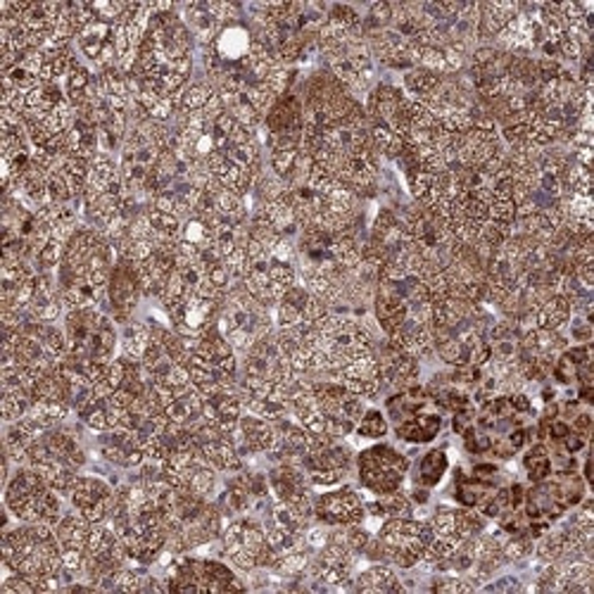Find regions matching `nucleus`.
<instances>
[{
  "label": "nucleus",
  "instance_id": "bb28decb",
  "mask_svg": "<svg viewBox=\"0 0 594 594\" xmlns=\"http://www.w3.org/2000/svg\"><path fill=\"white\" fill-rule=\"evenodd\" d=\"M312 293L304 285H293L279 302H276V324L279 329H295L304 326V319H308V308H310Z\"/></svg>",
  "mask_w": 594,
  "mask_h": 594
},
{
  "label": "nucleus",
  "instance_id": "393cba45",
  "mask_svg": "<svg viewBox=\"0 0 594 594\" xmlns=\"http://www.w3.org/2000/svg\"><path fill=\"white\" fill-rule=\"evenodd\" d=\"M519 12H521V6L506 3V0H495V3H479V41H483V43L495 41Z\"/></svg>",
  "mask_w": 594,
  "mask_h": 594
},
{
  "label": "nucleus",
  "instance_id": "39448f33",
  "mask_svg": "<svg viewBox=\"0 0 594 594\" xmlns=\"http://www.w3.org/2000/svg\"><path fill=\"white\" fill-rule=\"evenodd\" d=\"M185 369H189L191 381L202 397L217 393V390L238 385L235 350L229 345L217 324L195 338Z\"/></svg>",
  "mask_w": 594,
  "mask_h": 594
},
{
  "label": "nucleus",
  "instance_id": "58836bf2",
  "mask_svg": "<svg viewBox=\"0 0 594 594\" xmlns=\"http://www.w3.org/2000/svg\"><path fill=\"white\" fill-rule=\"evenodd\" d=\"M475 587V581L471 578H464V575H447V578H440L433 583V590L435 592H447V594H460V592H473Z\"/></svg>",
  "mask_w": 594,
  "mask_h": 594
},
{
  "label": "nucleus",
  "instance_id": "2eb2a0df",
  "mask_svg": "<svg viewBox=\"0 0 594 594\" xmlns=\"http://www.w3.org/2000/svg\"><path fill=\"white\" fill-rule=\"evenodd\" d=\"M241 8L231 3H217V0H200V3L183 6L181 17L185 27L191 29L193 39L202 46H212L226 24L241 20Z\"/></svg>",
  "mask_w": 594,
  "mask_h": 594
},
{
  "label": "nucleus",
  "instance_id": "c9c22d12",
  "mask_svg": "<svg viewBox=\"0 0 594 594\" xmlns=\"http://www.w3.org/2000/svg\"><path fill=\"white\" fill-rule=\"evenodd\" d=\"M369 135H371V143L376 148V152L385 160H397L400 152L404 148L402 135L395 133L387 124L381 122H371L369 119Z\"/></svg>",
  "mask_w": 594,
  "mask_h": 594
},
{
  "label": "nucleus",
  "instance_id": "f03ea898",
  "mask_svg": "<svg viewBox=\"0 0 594 594\" xmlns=\"http://www.w3.org/2000/svg\"><path fill=\"white\" fill-rule=\"evenodd\" d=\"M3 566L10 573L60 578L64 573L62 550L53 525L24 523L3 535Z\"/></svg>",
  "mask_w": 594,
  "mask_h": 594
},
{
  "label": "nucleus",
  "instance_id": "6ab92c4d",
  "mask_svg": "<svg viewBox=\"0 0 594 594\" xmlns=\"http://www.w3.org/2000/svg\"><path fill=\"white\" fill-rule=\"evenodd\" d=\"M77 46L81 56L91 64H95V72L110 70V67L119 64L117 56V41H114V24L93 20L77 33Z\"/></svg>",
  "mask_w": 594,
  "mask_h": 594
},
{
  "label": "nucleus",
  "instance_id": "f257e3e1",
  "mask_svg": "<svg viewBox=\"0 0 594 594\" xmlns=\"http://www.w3.org/2000/svg\"><path fill=\"white\" fill-rule=\"evenodd\" d=\"M193 33L174 3H152V17L135 58L133 74L143 89L179 98L193 74Z\"/></svg>",
  "mask_w": 594,
  "mask_h": 594
},
{
  "label": "nucleus",
  "instance_id": "f8f14e48",
  "mask_svg": "<svg viewBox=\"0 0 594 594\" xmlns=\"http://www.w3.org/2000/svg\"><path fill=\"white\" fill-rule=\"evenodd\" d=\"M410 471V462L402 452L390 445H373L356 456V473L360 483L373 495H390L397 492Z\"/></svg>",
  "mask_w": 594,
  "mask_h": 594
},
{
  "label": "nucleus",
  "instance_id": "7ed1b4c3",
  "mask_svg": "<svg viewBox=\"0 0 594 594\" xmlns=\"http://www.w3.org/2000/svg\"><path fill=\"white\" fill-rule=\"evenodd\" d=\"M87 464V454H83L77 437L60 426L48 429L43 435L37 437V443L29 450V462L41 479L53 487L58 495H67L79 479V469Z\"/></svg>",
  "mask_w": 594,
  "mask_h": 594
},
{
  "label": "nucleus",
  "instance_id": "cd10ccee",
  "mask_svg": "<svg viewBox=\"0 0 594 594\" xmlns=\"http://www.w3.org/2000/svg\"><path fill=\"white\" fill-rule=\"evenodd\" d=\"M440 429H443V419H440V414L421 410L414 416L400 421L395 433L400 440H404V443H431L433 437H437Z\"/></svg>",
  "mask_w": 594,
  "mask_h": 594
},
{
  "label": "nucleus",
  "instance_id": "f704fd0d",
  "mask_svg": "<svg viewBox=\"0 0 594 594\" xmlns=\"http://www.w3.org/2000/svg\"><path fill=\"white\" fill-rule=\"evenodd\" d=\"M450 469V460L445 450H431L429 454L421 456L419 469H416V485L421 487H433L440 481H443V475Z\"/></svg>",
  "mask_w": 594,
  "mask_h": 594
},
{
  "label": "nucleus",
  "instance_id": "c85d7f7f",
  "mask_svg": "<svg viewBox=\"0 0 594 594\" xmlns=\"http://www.w3.org/2000/svg\"><path fill=\"white\" fill-rule=\"evenodd\" d=\"M571 316H573V308L568 298L554 293L535 310V329L562 331L571 321Z\"/></svg>",
  "mask_w": 594,
  "mask_h": 594
},
{
  "label": "nucleus",
  "instance_id": "a878e982",
  "mask_svg": "<svg viewBox=\"0 0 594 594\" xmlns=\"http://www.w3.org/2000/svg\"><path fill=\"white\" fill-rule=\"evenodd\" d=\"M91 528H93V523L89 519H83L77 509L74 512L62 514L60 521L53 525L56 537L60 542V550L62 552H81V554H87Z\"/></svg>",
  "mask_w": 594,
  "mask_h": 594
},
{
  "label": "nucleus",
  "instance_id": "c756f323",
  "mask_svg": "<svg viewBox=\"0 0 594 594\" xmlns=\"http://www.w3.org/2000/svg\"><path fill=\"white\" fill-rule=\"evenodd\" d=\"M354 590L381 594V592H402V585H400L393 568L385 566V564H376V566L366 568L362 575H356Z\"/></svg>",
  "mask_w": 594,
  "mask_h": 594
},
{
  "label": "nucleus",
  "instance_id": "4be33fe9",
  "mask_svg": "<svg viewBox=\"0 0 594 594\" xmlns=\"http://www.w3.org/2000/svg\"><path fill=\"white\" fill-rule=\"evenodd\" d=\"M231 437L238 454H241L243 460L252 454H269L276 443V426L271 421L248 412L241 416V421H238Z\"/></svg>",
  "mask_w": 594,
  "mask_h": 594
},
{
  "label": "nucleus",
  "instance_id": "f3484780",
  "mask_svg": "<svg viewBox=\"0 0 594 594\" xmlns=\"http://www.w3.org/2000/svg\"><path fill=\"white\" fill-rule=\"evenodd\" d=\"M141 295H143V288L139 279V264L124 258H117V264L112 269V276L108 283V304L114 312V319L127 324L133 310L139 308Z\"/></svg>",
  "mask_w": 594,
  "mask_h": 594
},
{
  "label": "nucleus",
  "instance_id": "9d476101",
  "mask_svg": "<svg viewBox=\"0 0 594 594\" xmlns=\"http://www.w3.org/2000/svg\"><path fill=\"white\" fill-rule=\"evenodd\" d=\"M312 390L319 414L324 419L326 437L343 440L354 433L356 423H360L366 412L364 397L354 395L352 390L335 381H312Z\"/></svg>",
  "mask_w": 594,
  "mask_h": 594
},
{
  "label": "nucleus",
  "instance_id": "7c9ffc66",
  "mask_svg": "<svg viewBox=\"0 0 594 594\" xmlns=\"http://www.w3.org/2000/svg\"><path fill=\"white\" fill-rule=\"evenodd\" d=\"M214 95H217V89L212 87L208 79L191 81L189 87H185L177 98V114L202 112L212 103Z\"/></svg>",
  "mask_w": 594,
  "mask_h": 594
},
{
  "label": "nucleus",
  "instance_id": "423d86ee",
  "mask_svg": "<svg viewBox=\"0 0 594 594\" xmlns=\"http://www.w3.org/2000/svg\"><path fill=\"white\" fill-rule=\"evenodd\" d=\"M217 329L222 331L235 352H248L271 333V314L269 308L245 291L243 281H233L224 308L219 312Z\"/></svg>",
  "mask_w": 594,
  "mask_h": 594
},
{
  "label": "nucleus",
  "instance_id": "9b49d317",
  "mask_svg": "<svg viewBox=\"0 0 594 594\" xmlns=\"http://www.w3.org/2000/svg\"><path fill=\"white\" fill-rule=\"evenodd\" d=\"M167 590L172 592H231L245 590L233 571L210 558L177 556L167 568Z\"/></svg>",
  "mask_w": 594,
  "mask_h": 594
},
{
  "label": "nucleus",
  "instance_id": "a211bd4d",
  "mask_svg": "<svg viewBox=\"0 0 594 594\" xmlns=\"http://www.w3.org/2000/svg\"><path fill=\"white\" fill-rule=\"evenodd\" d=\"M366 516V504L360 492L343 485L331 492H324L314 500V519L324 525H352L362 523Z\"/></svg>",
  "mask_w": 594,
  "mask_h": 594
},
{
  "label": "nucleus",
  "instance_id": "4c0bfd02",
  "mask_svg": "<svg viewBox=\"0 0 594 594\" xmlns=\"http://www.w3.org/2000/svg\"><path fill=\"white\" fill-rule=\"evenodd\" d=\"M354 431L360 437L379 440V437H385V433H387V421L379 410H366L364 416L360 419V423H356Z\"/></svg>",
  "mask_w": 594,
  "mask_h": 594
},
{
  "label": "nucleus",
  "instance_id": "a19ab883",
  "mask_svg": "<svg viewBox=\"0 0 594 594\" xmlns=\"http://www.w3.org/2000/svg\"><path fill=\"white\" fill-rule=\"evenodd\" d=\"M412 497H414V502H421V504H426L429 502V490L426 487H416L414 492H412Z\"/></svg>",
  "mask_w": 594,
  "mask_h": 594
},
{
  "label": "nucleus",
  "instance_id": "20e7f679",
  "mask_svg": "<svg viewBox=\"0 0 594 594\" xmlns=\"http://www.w3.org/2000/svg\"><path fill=\"white\" fill-rule=\"evenodd\" d=\"M64 335H67V360H72L79 369L110 364L114 360L117 331L112 319L98 308L67 312Z\"/></svg>",
  "mask_w": 594,
  "mask_h": 594
},
{
  "label": "nucleus",
  "instance_id": "6e6552de",
  "mask_svg": "<svg viewBox=\"0 0 594 594\" xmlns=\"http://www.w3.org/2000/svg\"><path fill=\"white\" fill-rule=\"evenodd\" d=\"M431 540L433 531L429 521H414L412 516L387 519L381 525L379 537L371 540L364 552L400 568H412L423 562V554H426Z\"/></svg>",
  "mask_w": 594,
  "mask_h": 594
},
{
  "label": "nucleus",
  "instance_id": "e433bc0d",
  "mask_svg": "<svg viewBox=\"0 0 594 594\" xmlns=\"http://www.w3.org/2000/svg\"><path fill=\"white\" fill-rule=\"evenodd\" d=\"M523 466L525 471H528V479L533 483H540V481H545L552 475V469H554V462H552V454L547 450L545 443H537L528 450V454H525V460H523Z\"/></svg>",
  "mask_w": 594,
  "mask_h": 594
},
{
  "label": "nucleus",
  "instance_id": "2f4dec72",
  "mask_svg": "<svg viewBox=\"0 0 594 594\" xmlns=\"http://www.w3.org/2000/svg\"><path fill=\"white\" fill-rule=\"evenodd\" d=\"M152 343V326H150V321H139V324H129L124 329V335H122V354L119 356H124V360L129 362H143V356L148 352Z\"/></svg>",
  "mask_w": 594,
  "mask_h": 594
},
{
  "label": "nucleus",
  "instance_id": "72a5a7b5",
  "mask_svg": "<svg viewBox=\"0 0 594 594\" xmlns=\"http://www.w3.org/2000/svg\"><path fill=\"white\" fill-rule=\"evenodd\" d=\"M366 512L376 519H406L412 516V500L402 492H390V495H379L366 504Z\"/></svg>",
  "mask_w": 594,
  "mask_h": 594
},
{
  "label": "nucleus",
  "instance_id": "dca6fc26",
  "mask_svg": "<svg viewBox=\"0 0 594 594\" xmlns=\"http://www.w3.org/2000/svg\"><path fill=\"white\" fill-rule=\"evenodd\" d=\"M70 502L83 519L91 523H105L114 512L117 490L95 475H79L70 492Z\"/></svg>",
  "mask_w": 594,
  "mask_h": 594
},
{
  "label": "nucleus",
  "instance_id": "473e14b6",
  "mask_svg": "<svg viewBox=\"0 0 594 594\" xmlns=\"http://www.w3.org/2000/svg\"><path fill=\"white\" fill-rule=\"evenodd\" d=\"M440 83H443V74H435L431 70H423V67H412L410 72L404 74V93L419 100V103H423V100H429Z\"/></svg>",
  "mask_w": 594,
  "mask_h": 594
},
{
  "label": "nucleus",
  "instance_id": "0eeeda50",
  "mask_svg": "<svg viewBox=\"0 0 594 594\" xmlns=\"http://www.w3.org/2000/svg\"><path fill=\"white\" fill-rule=\"evenodd\" d=\"M6 509L22 523L56 525L62 516V502L31 466H20L6 487Z\"/></svg>",
  "mask_w": 594,
  "mask_h": 594
},
{
  "label": "nucleus",
  "instance_id": "1a4fd4ad",
  "mask_svg": "<svg viewBox=\"0 0 594 594\" xmlns=\"http://www.w3.org/2000/svg\"><path fill=\"white\" fill-rule=\"evenodd\" d=\"M222 552L241 571L271 568L279 558L274 547L269 545L264 525L252 519H235L224 525Z\"/></svg>",
  "mask_w": 594,
  "mask_h": 594
},
{
  "label": "nucleus",
  "instance_id": "412c9836",
  "mask_svg": "<svg viewBox=\"0 0 594 594\" xmlns=\"http://www.w3.org/2000/svg\"><path fill=\"white\" fill-rule=\"evenodd\" d=\"M376 360H379V369H381L383 387H402L404 390V387H410L421 373L416 356L395 348L393 343L387 341V338L383 343H376Z\"/></svg>",
  "mask_w": 594,
  "mask_h": 594
},
{
  "label": "nucleus",
  "instance_id": "4468645a",
  "mask_svg": "<svg viewBox=\"0 0 594 594\" xmlns=\"http://www.w3.org/2000/svg\"><path fill=\"white\" fill-rule=\"evenodd\" d=\"M266 145L276 148H302L304 131V103L295 93H283L276 103L269 108L264 117Z\"/></svg>",
  "mask_w": 594,
  "mask_h": 594
},
{
  "label": "nucleus",
  "instance_id": "b1692460",
  "mask_svg": "<svg viewBox=\"0 0 594 594\" xmlns=\"http://www.w3.org/2000/svg\"><path fill=\"white\" fill-rule=\"evenodd\" d=\"M243 402L241 395H238V385L235 387H224L217 390V393L205 397V410H202V419L212 426L222 429L226 433H233L238 426V421L243 416Z\"/></svg>",
  "mask_w": 594,
  "mask_h": 594
},
{
  "label": "nucleus",
  "instance_id": "ddd939ff",
  "mask_svg": "<svg viewBox=\"0 0 594 594\" xmlns=\"http://www.w3.org/2000/svg\"><path fill=\"white\" fill-rule=\"evenodd\" d=\"M300 466L308 473L312 485L335 487L341 485L352 469V452L333 437L312 435V445L302 456Z\"/></svg>",
  "mask_w": 594,
  "mask_h": 594
},
{
  "label": "nucleus",
  "instance_id": "ea45409f",
  "mask_svg": "<svg viewBox=\"0 0 594 594\" xmlns=\"http://www.w3.org/2000/svg\"><path fill=\"white\" fill-rule=\"evenodd\" d=\"M573 338H575V341L587 343L590 338H592V326H590V321H575V324H573Z\"/></svg>",
  "mask_w": 594,
  "mask_h": 594
},
{
  "label": "nucleus",
  "instance_id": "5701e85b",
  "mask_svg": "<svg viewBox=\"0 0 594 594\" xmlns=\"http://www.w3.org/2000/svg\"><path fill=\"white\" fill-rule=\"evenodd\" d=\"M100 454L105 456L110 464L124 466V469H139L145 462V447L141 437L127 429H112L100 433L98 440Z\"/></svg>",
  "mask_w": 594,
  "mask_h": 594
},
{
  "label": "nucleus",
  "instance_id": "aec40b11",
  "mask_svg": "<svg viewBox=\"0 0 594 594\" xmlns=\"http://www.w3.org/2000/svg\"><path fill=\"white\" fill-rule=\"evenodd\" d=\"M310 479L300 464L293 462H281L269 471V490L274 500L295 504L302 509H312L314 512V500L310 495Z\"/></svg>",
  "mask_w": 594,
  "mask_h": 594
}]
</instances>
